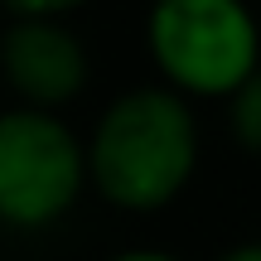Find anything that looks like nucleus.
<instances>
[{"instance_id":"obj_1","label":"nucleus","mask_w":261,"mask_h":261,"mask_svg":"<svg viewBox=\"0 0 261 261\" xmlns=\"http://www.w3.org/2000/svg\"><path fill=\"white\" fill-rule=\"evenodd\" d=\"M198 116L165 83L112 97L83 140L87 189L121 213H160L198 174Z\"/></svg>"},{"instance_id":"obj_2","label":"nucleus","mask_w":261,"mask_h":261,"mask_svg":"<svg viewBox=\"0 0 261 261\" xmlns=\"http://www.w3.org/2000/svg\"><path fill=\"white\" fill-rule=\"evenodd\" d=\"M145 48L165 87L184 102H227L261 73V24L247 0H155Z\"/></svg>"},{"instance_id":"obj_3","label":"nucleus","mask_w":261,"mask_h":261,"mask_svg":"<svg viewBox=\"0 0 261 261\" xmlns=\"http://www.w3.org/2000/svg\"><path fill=\"white\" fill-rule=\"evenodd\" d=\"M83 194V136L58 112L5 107L0 112V227L44 232L63 223Z\"/></svg>"},{"instance_id":"obj_4","label":"nucleus","mask_w":261,"mask_h":261,"mask_svg":"<svg viewBox=\"0 0 261 261\" xmlns=\"http://www.w3.org/2000/svg\"><path fill=\"white\" fill-rule=\"evenodd\" d=\"M87 44L68 19H10L0 34V77L19 107L58 112L87 87Z\"/></svg>"},{"instance_id":"obj_5","label":"nucleus","mask_w":261,"mask_h":261,"mask_svg":"<svg viewBox=\"0 0 261 261\" xmlns=\"http://www.w3.org/2000/svg\"><path fill=\"white\" fill-rule=\"evenodd\" d=\"M227 130L247 155H261V73L227 97Z\"/></svg>"},{"instance_id":"obj_6","label":"nucleus","mask_w":261,"mask_h":261,"mask_svg":"<svg viewBox=\"0 0 261 261\" xmlns=\"http://www.w3.org/2000/svg\"><path fill=\"white\" fill-rule=\"evenodd\" d=\"M0 5L10 10V19H68L92 0H0Z\"/></svg>"},{"instance_id":"obj_7","label":"nucleus","mask_w":261,"mask_h":261,"mask_svg":"<svg viewBox=\"0 0 261 261\" xmlns=\"http://www.w3.org/2000/svg\"><path fill=\"white\" fill-rule=\"evenodd\" d=\"M102 261H179L174 252H160V247H130V252H112Z\"/></svg>"},{"instance_id":"obj_8","label":"nucleus","mask_w":261,"mask_h":261,"mask_svg":"<svg viewBox=\"0 0 261 261\" xmlns=\"http://www.w3.org/2000/svg\"><path fill=\"white\" fill-rule=\"evenodd\" d=\"M213 261H261V242H237L227 252H218Z\"/></svg>"}]
</instances>
